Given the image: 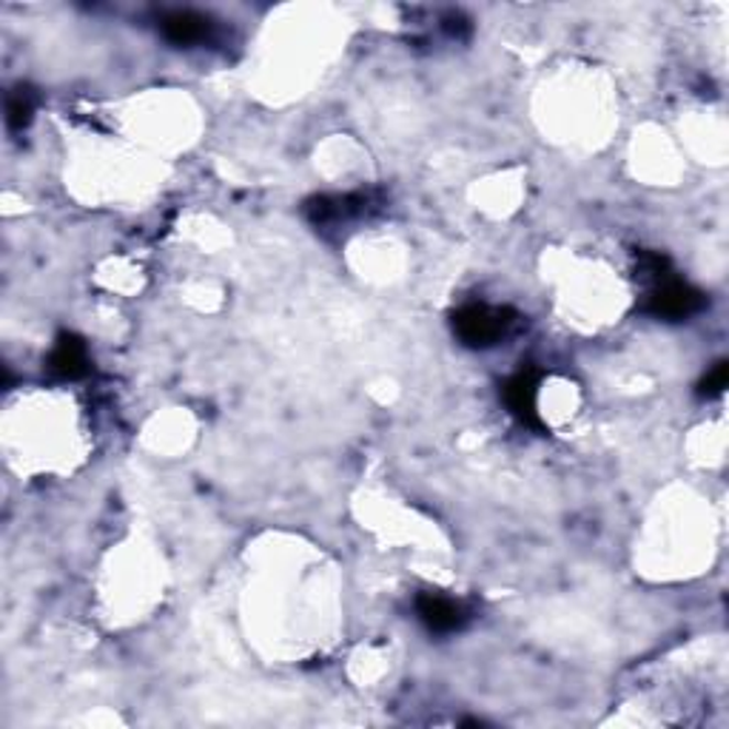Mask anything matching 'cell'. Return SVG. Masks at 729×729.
Here are the masks:
<instances>
[{
    "instance_id": "obj_2",
    "label": "cell",
    "mask_w": 729,
    "mask_h": 729,
    "mask_svg": "<svg viewBox=\"0 0 729 729\" xmlns=\"http://www.w3.org/2000/svg\"><path fill=\"white\" fill-rule=\"evenodd\" d=\"M647 285H650V291H647L641 311L659 317V320H687V317H693L707 306L704 294L689 283H684V279L673 277V272L661 274Z\"/></svg>"
},
{
    "instance_id": "obj_1",
    "label": "cell",
    "mask_w": 729,
    "mask_h": 729,
    "mask_svg": "<svg viewBox=\"0 0 729 729\" xmlns=\"http://www.w3.org/2000/svg\"><path fill=\"white\" fill-rule=\"evenodd\" d=\"M516 320L513 308L471 302L453 313V331L467 347H490L513 331Z\"/></svg>"
},
{
    "instance_id": "obj_3",
    "label": "cell",
    "mask_w": 729,
    "mask_h": 729,
    "mask_svg": "<svg viewBox=\"0 0 729 729\" xmlns=\"http://www.w3.org/2000/svg\"><path fill=\"white\" fill-rule=\"evenodd\" d=\"M505 402L516 419L528 428L542 431V417H539V371L521 368L505 383Z\"/></svg>"
},
{
    "instance_id": "obj_6",
    "label": "cell",
    "mask_w": 729,
    "mask_h": 729,
    "mask_svg": "<svg viewBox=\"0 0 729 729\" xmlns=\"http://www.w3.org/2000/svg\"><path fill=\"white\" fill-rule=\"evenodd\" d=\"M161 29L166 41H172L174 46H191V43H202L209 37L211 23L209 18L197 12H168L163 14Z\"/></svg>"
},
{
    "instance_id": "obj_8",
    "label": "cell",
    "mask_w": 729,
    "mask_h": 729,
    "mask_svg": "<svg viewBox=\"0 0 729 729\" xmlns=\"http://www.w3.org/2000/svg\"><path fill=\"white\" fill-rule=\"evenodd\" d=\"M727 383H729V365L727 362H718V365H713V371H709V374L702 379V385H698V394L716 396L727 388Z\"/></svg>"
},
{
    "instance_id": "obj_4",
    "label": "cell",
    "mask_w": 729,
    "mask_h": 729,
    "mask_svg": "<svg viewBox=\"0 0 729 729\" xmlns=\"http://www.w3.org/2000/svg\"><path fill=\"white\" fill-rule=\"evenodd\" d=\"M417 616L431 632H456L467 625L465 607L437 593H422L417 598Z\"/></svg>"
},
{
    "instance_id": "obj_5",
    "label": "cell",
    "mask_w": 729,
    "mask_h": 729,
    "mask_svg": "<svg viewBox=\"0 0 729 729\" xmlns=\"http://www.w3.org/2000/svg\"><path fill=\"white\" fill-rule=\"evenodd\" d=\"M49 371L60 379H77L89 371V351L86 342L75 334H63L49 354Z\"/></svg>"
},
{
    "instance_id": "obj_7",
    "label": "cell",
    "mask_w": 729,
    "mask_h": 729,
    "mask_svg": "<svg viewBox=\"0 0 729 729\" xmlns=\"http://www.w3.org/2000/svg\"><path fill=\"white\" fill-rule=\"evenodd\" d=\"M35 112V95L29 89H14L7 98V123L12 132H23Z\"/></svg>"
}]
</instances>
